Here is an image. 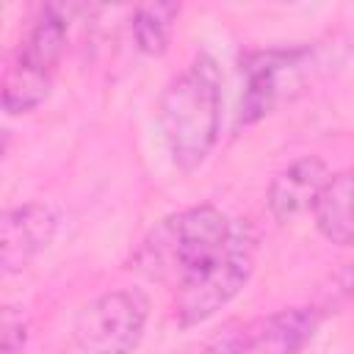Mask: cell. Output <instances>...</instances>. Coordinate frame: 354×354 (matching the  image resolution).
I'll return each mask as SVG.
<instances>
[{"instance_id": "1", "label": "cell", "mask_w": 354, "mask_h": 354, "mask_svg": "<svg viewBox=\"0 0 354 354\" xmlns=\"http://www.w3.org/2000/svg\"><path fill=\"white\" fill-rule=\"evenodd\" d=\"M133 268L174 290V318L196 326L230 304L254 268V241L243 221L196 205L158 221L133 254Z\"/></svg>"}, {"instance_id": "2", "label": "cell", "mask_w": 354, "mask_h": 354, "mask_svg": "<svg viewBox=\"0 0 354 354\" xmlns=\"http://www.w3.org/2000/svg\"><path fill=\"white\" fill-rule=\"evenodd\" d=\"M158 127L171 163L191 174L213 152L221 130V72L199 53L160 94Z\"/></svg>"}, {"instance_id": "3", "label": "cell", "mask_w": 354, "mask_h": 354, "mask_svg": "<svg viewBox=\"0 0 354 354\" xmlns=\"http://www.w3.org/2000/svg\"><path fill=\"white\" fill-rule=\"evenodd\" d=\"M329 66V50L315 44L260 50L243 61V94H241V124H252L271 113L277 105L301 94Z\"/></svg>"}, {"instance_id": "4", "label": "cell", "mask_w": 354, "mask_h": 354, "mask_svg": "<svg viewBox=\"0 0 354 354\" xmlns=\"http://www.w3.org/2000/svg\"><path fill=\"white\" fill-rule=\"evenodd\" d=\"M66 30H69V11L64 6H44L6 72L3 80L6 113H28L47 100L53 77L58 72V61L66 47Z\"/></svg>"}, {"instance_id": "5", "label": "cell", "mask_w": 354, "mask_h": 354, "mask_svg": "<svg viewBox=\"0 0 354 354\" xmlns=\"http://www.w3.org/2000/svg\"><path fill=\"white\" fill-rule=\"evenodd\" d=\"M149 299L138 288H122L88 301L72 329L69 354H133L141 343Z\"/></svg>"}, {"instance_id": "6", "label": "cell", "mask_w": 354, "mask_h": 354, "mask_svg": "<svg viewBox=\"0 0 354 354\" xmlns=\"http://www.w3.org/2000/svg\"><path fill=\"white\" fill-rule=\"evenodd\" d=\"M321 315L313 307L277 310L218 332L199 354H299L318 332Z\"/></svg>"}, {"instance_id": "7", "label": "cell", "mask_w": 354, "mask_h": 354, "mask_svg": "<svg viewBox=\"0 0 354 354\" xmlns=\"http://www.w3.org/2000/svg\"><path fill=\"white\" fill-rule=\"evenodd\" d=\"M58 216L41 202L11 207L0 218V266L3 274H17L30 266L53 241Z\"/></svg>"}, {"instance_id": "8", "label": "cell", "mask_w": 354, "mask_h": 354, "mask_svg": "<svg viewBox=\"0 0 354 354\" xmlns=\"http://www.w3.org/2000/svg\"><path fill=\"white\" fill-rule=\"evenodd\" d=\"M329 183V169L321 158H299L282 169L268 185V210L277 221L296 218L315 207L324 185Z\"/></svg>"}, {"instance_id": "9", "label": "cell", "mask_w": 354, "mask_h": 354, "mask_svg": "<svg viewBox=\"0 0 354 354\" xmlns=\"http://www.w3.org/2000/svg\"><path fill=\"white\" fill-rule=\"evenodd\" d=\"M313 218L326 241L354 246V169L329 177L313 207Z\"/></svg>"}, {"instance_id": "10", "label": "cell", "mask_w": 354, "mask_h": 354, "mask_svg": "<svg viewBox=\"0 0 354 354\" xmlns=\"http://www.w3.org/2000/svg\"><path fill=\"white\" fill-rule=\"evenodd\" d=\"M177 14H180L177 3H147V6H138L136 14H133V22H130L136 47L141 53H147V55H160L166 50V44H169V36H171Z\"/></svg>"}, {"instance_id": "11", "label": "cell", "mask_w": 354, "mask_h": 354, "mask_svg": "<svg viewBox=\"0 0 354 354\" xmlns=\"http://www.w3.org/2000/svg\"><path fill=\"white\" fill-rule=\"evenodd\" d=\"M28 343V321L22 310L6 307L3 310V354H22Z\"/></svg>"}]
</instances>
